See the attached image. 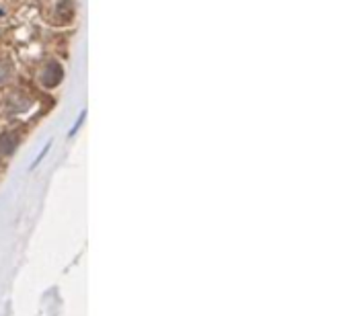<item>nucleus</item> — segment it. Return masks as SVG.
<instances>
[{
	"label": "nucleus",
	"instance_id": "f257e3e1",
	"mask_svg": "<svg viewBox=\"0 0 351 316\" xmlns=\"http://www.w3.org/2000/svg\"><path fill=\"white\" fill-rule=\"evenodd\" d=\"M10 78H12V66L6 60H0V86L10 82Z\"/></svg>",
	"mask_w": 351,
	"mask_h": 316
},
{
	"label": "nucleus",
	"instance_id": "f03ea898",
	"mask_svg": "<svg viewBox=\"0 0 351 316\" xmlns=\"http://www.w3.org/2000/svg\"><path fill=\"white\" fill-rule=\"evenodd\" d=\"M84 117H86V111H80V115H78V119H76V123H74V127H72V130H70V134H68L70 138H72V136H74V134H76V132L80 130V125H82V121H84Z\"/></svg>",
	"mask_w": 351,
	"mask_h": 316
},
{
	"label": "nucleus",
	"instance_id": "7ed1b4c3",
	"mask_svg": "<svg viewBox=\"0 0 351 316\" xmlns=\"http://www.w3.org/2000/svg\"><path fill=\"white\" fill-rule=\"evenodd\" d=\"M49 148H51V142H47V144H45V148H43V150H41V152L37 154V158L33 160V165H31V169H35V167H37V165H39V162L43 160V156H45V154L49 152Z\"/></svg>",
	"mask_w": 351,
	"mask_h": 316
}]
</instances>
